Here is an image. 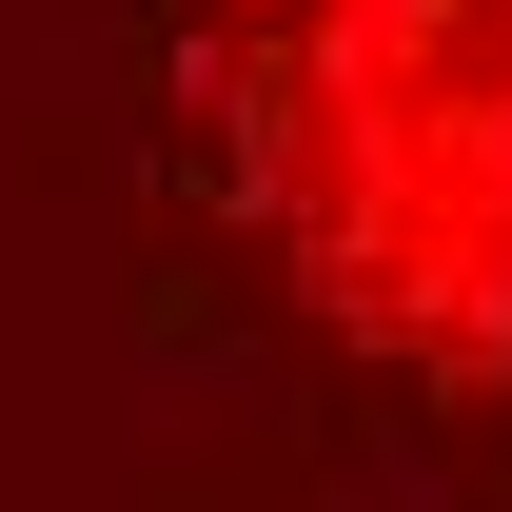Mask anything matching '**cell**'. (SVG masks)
<instances>
[{
  "mask_svg": "<svg viewBox=\"0 0 512 512\" xmlns=\"http://www.w3.org/2000/svg\"><path fill=\"white\" fill-rule=\"evenodd\" d=\"M197 138L375 375H512V0H197Z\"/></svg>",
  "mask_w": 512,
  "mask_h": 512,
  "instance_id": "cell-1",
  "label": "cell"
}]
</instances>
